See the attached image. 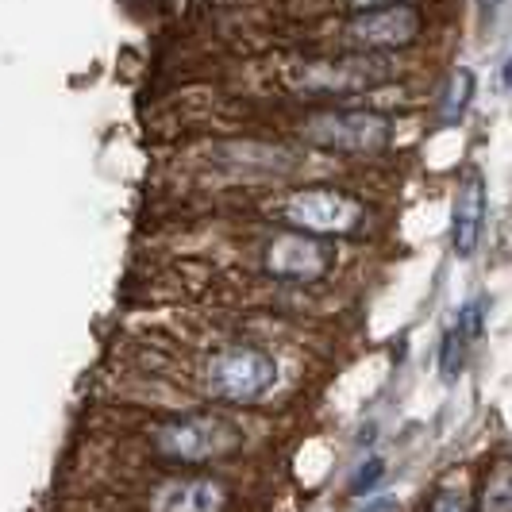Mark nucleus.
I'll use <instances>...</instances> for the list:
<instances>
[{"label": "nucleus", "instance_id": "nucleus-1", "mask_svg": "<svg viewBox=\"0 0 512 512\" xmlns=\"http://www.w3.org/2000/svg\"><path fill=\"white\" fill-rule=\"evenodd\" d=\"M154 455L170 462H185V466H205V462H220L235 455L243 447V432L239 424H231L220 412H185V416H170L154 428Z\"/></svg>", "mask_w": 512, "mask_h": 512}, {"label": "nucleus", "instance_id": "nucleus-2", "mask_svg": "<svg viewBox=\"0 0 512 512\" xmlns=\"http://www.w3.org/2000/svg\"><path fill=\"white\" fill-rule=\"evenodd\" d=\"M397 74L393 58L370 51L332 54V58H308L297 62L289 74V89L297 97H355L362 89H374Z\"/></svg>", "mask_w": 512, "mask_h": 512}, {"label": "nucleus", "instance_id": "nucleus-3", "mask_svg": "<svg viewBox=\"0 0 512 512\" xmlns=\"http://www.w3.org/2000/svg\"><path fill=\"white\" fill-rule=\"evenodd\" d=\"M308 147L332 154H382L393 143V120L374 108H324L301 124Z\"/></svg>", "mask_w": 512, "mask_h": 512}, {"label": "nucleus", "instance_id": "nucleus-4", "mask_svg": "<svg viewBox=\"0 0 512 512\" xmlns=\"http://www.w3.org/2000/svg\"><path fill=\"white\" fill-rule=\"evenodd\" d=\"M282 220L305 235H355L366 224V205L347 189H293L282 205Z\"/></svg>", "mask_w": 512, "mask_h": 512}, {"label": "nucleus", "instance_id": "nucleus-5", "mask_svg": "<svg viewBox=\"0 0 512 512\" xmlns=\"http://www.w3.org/2000/svg\"><path fill=\"white\" fill-rule=\"evenodd\" d=\"M278 385V362L262 347L235 343L208 362V393L228 405H251Z\"/></svg>", "mask_w": 512, "mask_h": 512}, {"label": "nucleus", "instance_id": "nucleus-6", "mask_svg": "<svg viewBox=\"0 0 512 512\" xmlns=\"http://www.w3.org/2000/svg\"><path fill=\"white\" fill-rule=\"evenodd\" d=\"M424 31V12L416 4H374V8H355L347 20V39L370 54L397 51L420 39Z\"/></svg>", "mask_w": 512, "mask_h": 512}, {"label": "nucleus", "instance_id": "nucleus-7", "mask_svg": "<svg viewBox=\"0 0 512 512\" xmlns=\"http://www.w3.org/2000/svg\"><path fill=\"white\" fill-rule=\"evenodd\" d=\"M332 247L316 235L305 231H278L266 251H262V270L278 282H320L328 270H332Z\"/></svg>", "mask_w": 512, "mask_h": 512}, {"label": "nucleus", "instance_id": "nucleus-8", "mask_svg": "<svg viewBox=\"0 0 512 512\" xmlns=\"http://www.w3.org/2000/svg\"><path fill=\"white\" fill-rule=\"evenodd\" d=\"M231 489L212 474H174L151 489V512H228Z\"/></svg>", "mask_w": 512, "mask_h": 512}, {"label": "nucleus", "instance_id": "nucleus-9", "mask_svg": "<svg viewBox=\"0 0 512 512\" xmlns=\"http://www.w3.org/2000/svg\"><path fill=\"white\" fill-rule=\"evenodd\" d=\"M486 231V178L478 166H466L455 189V205H451V247L459 258H470L482 243Z\"/></svg>", "mask_w": 512, "mask_h": 512}, {"label": "nucleus", "instance_id": "nucleus-10", "mask_svg": "<svg viewBox=\"0 0 512 512\" xmlns=\"http://www.w3.org/2000/svg\"><path fill=\"white\" fill-rule=\"evenodd\" d=\"M482 335V301L466 305L455 312V320L447 324L443 343H439V370H443V382H459L462 366L470 359V343Z\"/></svg>", "mask_w": 512, "mask_h": 512}, {"label": "nucleus", "instance_id": "nucleus-11", "mask_svg": "<svg viewBox=\"0 0 512 512\" xmlns=\"http://www.w3.org/2000/svg\"><path fill=\"white\" fill-rule=\"evenodd\" d=\"M474 89H478L474 70L470 66H455L436 97V124H443V128L459 124L462 116H466V108H470V101H474Z\"/></svg>", "mask_w": 512, "mask_h": 512}, {"label": "nucleus", "instance_id": "nucleus-12", "mask_svg": "<svg viewBox=\"0 0 512 512\" xmlns=\"http://www.w3.org/2000/svg\"><path fill=\"white\" fill-rule=\"evenodd\" d=\"M482 512H512V462H501L486 482Z\"/></svg>", "mask_w": 512, "mask_h": 512}, {"label": "nucleus", "instance_id": "nucleus-13", "mask_svg": "<svg viewBox=\"0 0 512 512\" xmlns=\"http://www.w3.org/2000/svg\"><path fill=\"white\" fill-rule=\"evenodd\" d=\"M428 512H474V505H470V497H466L462 489L443 486L436 497H432V509Z\"/></svg>", "mask_w": 512, "mask_h": 512}, {"label": "nucleus", "instance_id": "nucleus-14", "mask_svg": "<svg viewBox=\"0 0 512 512\" xmlns=\"http://www.w3.org/2000/svg\"><path fill=\"white\" fill-rule=\"evenodd\" d=\"M382 474H385L382 459H366L359 466V474H355V482H351V493H366V489H374Z\"/></svg>", "mask_w": 512, "mask_h": 512}, {"label": "nucleus", "instance_id": "nucleus-15", "mask_svg": "<svg viewBox=\"0 0 512 512\" xmlns=\"http://www.w3.org/2000/svg\"><path fill=\"white\" fill-rule=\"evenodd\" d=\"M501 81H505V89L512 93V54L505 58V66H501Z\"/></svg>", "mask_w": 512, "mask_h": 512}]
</instances>
